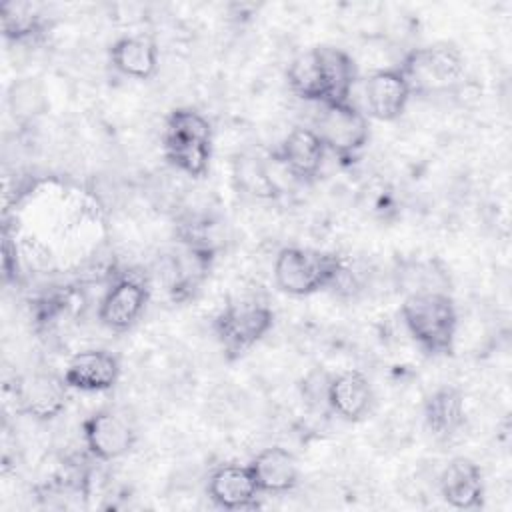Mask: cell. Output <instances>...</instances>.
Instances as JSON below:
<instances>
[{
	"instance_id": "obj_19",
	"label": "cell",
	"mask_w": 512,
	"mask_h": 512,
	"mask_svg": "<svg viewBox=\"0 0 512 512\" xmlns=\"http://www.w3.org/2000/svg\"><path fill=\"white\" fill-rule=\"evenodd\" d=\"M464 396L456 386H440L424 400V422L436 438H448L464 424Z\"/></svg>"
},
{
	"instance_id": "obj_20",
	"label": "cell",
	"mask_w": 512,
	"mask_h": 512,
	"mask_svg": "<svg viewBox=\"0 0 512 512\" xmlns=\"http://www.w3.org/2000/svg\"><path fill=\"white\" fill-rule=\"evenodd\" d=\"M286 78H288L290 90L296 96H300L306 102L324 104L326 88H324V76H322V66L318 60L316 46L302 52L290 62L286 70Z\"/></svg>"
},
{
	"instance_id": "obj_18",
	"label": "cell",
	"mask_w": 512,
	"mask_h": 512,
	"mask_svg": "<svg viewBox=\"0 0 512 512\" xmlns=\"http://www.w3.org/2000/svg\"><path fill=\"white\" fill-rule=\"evenodd\" d=\"M316 52L326 88L324 104L350 102V94L358 78L354 58L346 50L336 46H316Z\"/></svg>"
},
{
	"instance_id": "obj_1",
	"label": "cell",
	"mask_w": 512,
	"mask_h": 512,
	"mask_svg": "<svg viewBox=\"0 0 512 512\" xmlns=\"http://www.w3.org/2000/svg\"><path fill=\"white\" fill-rule=\"evenodd\" d=\"M402 320L418 346L432 356L454 352L458 312L448 292L408 294L400 308Z\"/></svg>"
},
{
	"instance_id": "obj_9",
	"label": "cell",
	"mask_w": 512,
	"mask_h": 512,
	"mask_svg": "<svg viewBox=\"0 0 512 512\" xmlns=\"http://www.w3.org/2000/svg\"><path fill=\"white\" fill-rule=\"evenodd\" d=\"M120 378L118 358L104 348L76 352L64 368V384L80 392H106Z\"/></svg>"
},
{
	"instance_id": "obj_2",
	"label": "cell",
	"mask_w": 512,
	"mask_h": 512,
	"mask_svg": "<svg viewBox=\"0 0 512 512\" xmlns=\"http://www.w3.org/2000/svg\"><path fill=\"white\" fill-rule=\"evenodd\" d=\"M162 150L170 166L178 172L202 178L212 158V126L194 108H174L164 122Z\"/></svg>"
},
{
	"instance_id": "obj_13",
	"label": "cell",
	"mask_w": 512,
	"mask_h": 512,
	"mask_svg": "<svg viewBox=\"0 0 512 512\" xmlns=\"http://www.w3.org/2000/svg\"><path fill=\"white\" fill-rule=\"evenodd\" d=\"M442 498L458 510H474L484 500V480L480 466L464 456L452 458L438 480Z\"/></svg>"
},
{
	"instance_id": "obj_6",
	"label": "cell",
	"mask_w": 512,
	"mask_h": 512,
	"mask_svg": "<svg viewBox=\"0 0 512 512\" xmlns=\"http://www.w3.org/2000/svg\"><path fill=\"white\" fill-rule=\"evenodd\" d=\"M312 130L322 140L326 152H332L342 164H352L370 138V126L364 112L352 100L342 104H318Z\"/></svg>"
},
{
	"instance_id": "obj_8",
	"label": "cell",
	"mask_w": 512,
	"mask_h": 512,
	"mask_svg": "<svg viewBox=\"0 0 512 512\" xmlns=\"http://www.w3.org/2000/svg\"><path fill=\"white\" fill-rule=\"evenodd\" d=\"M82 440L92 458L112 462L132 450L136 432L124 416L112 410H98L82 422Z\"/></svg>"
},
{
	"instance_id": "obj_5",
	"label": "cell",
	"mask_w": 512,
	"mask_h": 512,
	"mask_svg": "<svg viewBox=\"0 0 512 512\" xmlns=\"http://www.w3.org/2000/svg\"><path fill=\"white\" fill-rule=\"evenodd\" d=\"M412 94H432L454 88L464 76V58L450 44L412 48L400 60Z\"/></svg>"
},
{
	"instance_id": "obj_21",
	"label": "cell",
	"mask_w": 512,
	"mask_h": 512,
	"mask_svg": "<svg viewBox=\"0 0 512 512\" xmlns=\"http://www.w3.org/2000/svg\"><path fill=\"white\" fill-rule=\"evenodd\" d=\"M0 22H2V34L10 42H28L40 36L46 28V22L40 10L28 2H2Z\"/></svg>"
},
{
	"instance_id": "obj_12",
	"label": "cell",
	"mask_w": 512,
	"mask_h": 512,
	"mask_svg": "<svg viewBox=\"0 0 512 512\" xmlns=\"http://www.w3.org/2000/svg\"><path fill=\"white\" fill-rule=\"evenodd\" d=\"M260 494L262 492L248 464H222L208 476V496L218 508H254Z\"/></svg>"
},
{
	"instance_id": "obj_14",
	"label": "cell",
	"mask_w": 512,
	"mask_h": 512,
	"mask_svg": "<svg viewBox=\"0 0 512 512\" xmlns=\"http://www.w3.org/2000/svg\"><path fill=\"white\" fill-rule=\"evenodd\" d=\"M66 384L52 374H30L16 384V402L36 420H52L66 406Z\"/></svg>"
},
{
	"instance_id": "obj_22",
	"label": "cell",
	"mask_w": 512,
	"mask_h": 512,
	"mask_svg": "<svg viewBox=\"0 0 512 512\" xmlns=\"http://www.w3.org/2000/svg\"><path fill=\"white\" fill-rule=\"evenodd\" d=\"M6 104L14 122L30 124L46 110L44 88L38 78H18L8 86Z\"/></svg>"
},
{
	"instance_id": "obj_17",
	"label": "cell",
	"mask_w": 512,
	"mask_h": 512,
	"mask_svg": "<svg viewBox=\"0 0 512 512\" xmlns=\"http://www.w3.org/2000/svg\"><path fill=\"white\" fill-rule=\"evenodd\" d=\"M110 64L128 78L148 80L158 70V46L148 36H120L110 44Z\"/></svg>"
},
{
	"instance_id": "obj_7",
	"label": "cell",
	"mask_w": 512,
	"mask_h": 512,
	"mask_svg": "<svg viewBox=\"0 0 512 512\" xmlns=\"http://www.w3.org/2000/svg\"><path fill=\"white\" fill-rule=\"evenodd\" d=\"M148 298L150 288L146 280L134 274H124L104 292L98 304V320L114 332H124L142 316Z\"/></svg>"
},
{
	"instance_id": "obj_15",
	"label": "cell",
	"mask_w": 512,
	"mask_h": 512,
	"mask_svg": "<svg viewBox=\"0 0 512 512\" xmlns=\"http://www.w3.org/2000/svg\"><path fill=\"white\" fill-rule=\"evenodd\" d=\"M372 388L366 376L358 370H346L330 376L326 402L334 414L342 420L358 422L372 406Z\"/></svg>"
},
{
	"instance_id": "obj_11",
	"label": "cell",
	"mask_w": 512,
	"mask_h": 512,
	"mask_svg": "<svg viewBox=\"0 0 512 512\" xmlns=\"http://www.w3.org/2000/svg\"><path fill=\"white\" fill-rule=\"evenodd\" d=\"M326 148L312 128H292L280 146L272 152L276 164H280L296 180H312L318 176Z\"/></svg>"
},
{
	"instance_id": "obj_4",
	"label": "cell",
	"mask_w": 512,
	"mask_h": 512,
	"mask_svg": "<svg viewBox=\"0 0 512 512\" xmlns=\"http://www.w3.org/2000/svg\"><path fill=\"white\" fill-rule=\"evenodd\" d=\"M274 326V312L262 302L242 300L224 306L214 322L212 330L220 342L224 356L236 360L256 346Z\"/></svg>"
},
{
	"instance_id": "obj_23",
	"label": "cell",
	"mask_w": 512,
	"mask_h": 512,
	"mask_svg": "<svg viewBox=\"0 0 512 512\" xmlns=\"http://www.w3.org/2000/svg\"><path fill=\"white\" fill-rule=\"evenodd\" d=\"M2 274L6 282H16L20 276V266H18V248L16 242L8 236L4 230V242H2Z\"/></svg>"
},
{
	"instance_id": "obj_16",
	"label": "cell",
	"mask_w": 512,
	"mask_h": 512,
	"mask_svg": "<svg viewBox=\"0 0 512 512\" xmlns=\"http://www.w3.org/2000/svg\"><path fill=\"white\" fill-rule=\"evenodd\" d=\"M248 466L262 494H284L298 484V462L286 448H264Z\"/></svg>"
},
{
	"instance_id": "obj_3",
	"label": "cell",
	"mask_w": 512,
	"mask_h": 512,
	"mask_svg": "<svg viewBox=\"0 0 512 512\" xmlns=\"http://www.w3.org/2000/svg\"><path fill=\"white\" fill-rule=\"evenodd\" d=\"M344 270V260L334 252L288 246L274 260L276 286L290 296H310L332 288Z\"/></svg>"
},
{
	"instance_id": "obj_10",
	"label": "cell",
	"mask_w": 512,
	"mask_h": 512,
	"mask_svg": "<svg viewBox=\"0 0 512 512\" xmlns=\"http://www.w3.org/2000/svg\"><path fill=\"white\" fill-rule=\"evenodd\" d=\"M364 96L370 116L382 122H392L406 110L412 90L404 72L396 64L372 72L364 84Z\"/></svg>"
}]
</instances>
